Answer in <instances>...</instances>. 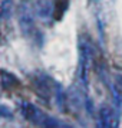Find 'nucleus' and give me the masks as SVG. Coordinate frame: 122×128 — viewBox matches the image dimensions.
I'll return each instance as SVG.
<instances>
[{"label": "nucleus", "instance_id": "f257e3e1", "mask_svg": "<svg viewBox=\"0 0 122 128\" xmlns=\"http://www.w3.org/2000/svg\"><path fill=\"white\" fill-rule=\"evenodd\" d=\"M68 4H69V0H56V2H55V14H53L55 20L62 19L63 13L66 12V9H68Z\"/></svg>", "mask_w": 122, "mask_h": 128}]
</instances>
